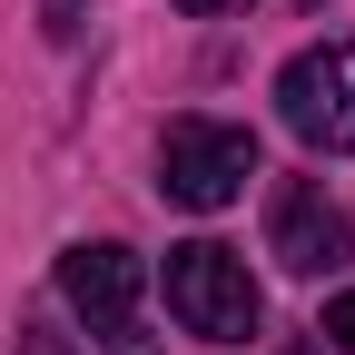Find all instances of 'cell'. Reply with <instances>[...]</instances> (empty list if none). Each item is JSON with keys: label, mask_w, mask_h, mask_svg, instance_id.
<instances>
[{"label": "cell", "mask_w": 355, "mask_h": 355, "mask_svg": "<svg viewBox=\"0 0 355 355\" xmlns=\"http://www.w3.org/2000/svg\"><path fill=\"white\" fill-rule=\"evenodd\" d=\"M266 237H277V266H296V277H326V266L355 257V217L326 198V188H277V217H266Z\"/></svg>", "instance_id": "5b68a950"}, {"label": "cell", "mask_w": 355, "mask_h": 355, "mask_svg": "<svg viewBox=\"0 0 355 355\" xmlns=\"http://www.w3.org/2000/svg\"><path fill=\"white\" fill-rule=\"evenodd\" d=\"M139 286H148V266L128 257L119 237H89V247L60 257V306H69L89 336H119L128 316H139Z\"/></svg>", "instance_id": "277c9868"}, {"label": "cell", "mask_w": 355, "mask_h": 355, "mask_svg": "<svg viewBox=\"0 0 355 355\" xmlns=\"http://www.w3.org/2000/svg\"><path fill=\"white\" fill-rule=\"evenodd\" d=\"M128 355H139V345H128Z\"/></svg>", "instance_id": "30bf717a"}, {"label": "cell", "mask_w": 355, "mask_h": 355, "mask_svg": "<svg viewBox=\"0 0 355 355\" xmlns=\"http://www.w3.org/2000/svg\"><path fill=\"white\" fill-rule=\"evenodd\" d=\"M257 178V128L237 119H168V139H158V188L168 207H227L237 188Z\"/></svg>", "instance_id": "6da1fadb"}, {"label": "cell", "mask_w": 355, "mask_h": 355, "mask_svg": "<svg viewBox=\"0 0 355 355\" xmlns=\"http://www.w3.org/2000/svg\"><path fill=\"white\" fill-rule=\"evenodd\" d=\"M79 20H89V0H40V30L50 40H79Z\"/></svg>", "instance_id": "8992f818"}, {"label": "cell", "mask_w": 355, "mask_h": 355, "mask_svg": "<svg viewBox=\"0 0 355 355\" xmlns=\"http://www.w3.org/2000/svg\"><path fill=\"white\" fill-rule=\"evenodd\" d=\"M168 316L207 336V345H247L257 336V277H247V257L227 247H168Z\"/></svg>", "instance_id": "7a4b0ae2"}, {"label": "cell", "mask_w": 355, "mask_h": 355, "mask_svg": "<svg viewBox=\"0 0 355 355\" xmlns=\"http://www.w3.org/2000/svg\"><path fill=\"white\" fill-rule=\"evenodd\" d=\"M326 336H336V345L355 355V296H336V306H326Z\"/></svg>", "instance_id": "52a82bcc"}, {"label": "cell", "mask_w": 355, "mask_h": 355, "mask_svg": "<svg viewBox=\"0 0 355 355\" xmlns=\"http://www.w3.org/2000/svg\"><path fill=\"white\" fill-rule=\"evenodd\" d=\"M277 109L306 148H355V40H326V50H296L277 69Z\"/></svg>", "instance_id": "3957f363"}, {"label": "cell", "mask_w": 355, "mask_h": 355, "mask_svg": "<svg viewBox=\"0 0 355 355\" xmlns=\"http://www.w3.org/2000/svg\"><path fill=\"white\" fill-rule=\"evenodd\" d=\"M188 20H217V10H247V0H178Z\"/></svg>", "instance_id": "ba28073f"}, {"label": "cell", "mask_w": 355, "mask_h": 355, "mask_svg": "<svg viewBox=\"0 0 355 355\" xmlns=\"http://www.w3.org/2000/svg\"><path fill=\"white\" fill-rule=\"evenodd\" d=\"M30 355H60V345H50V336H40V345H30Z\"/></svg>", "instance_id": "9c48e42d"}]
</instances>
